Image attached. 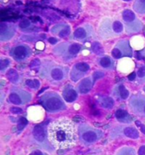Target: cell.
<instances>
[{"label":"cell","mask_w":145,"mask_h":155,"mask_svg":"<svg viewBox=\"0 0 145 155\" xmlns=\"http://www.w3.org/2000/svg\"><path fill=\"white\" fill-rule=\"evenodd\" d=\"M48 40H49V42L51 45H55V44L58 42V39H57V38H55V37H51V38H49Z\"/></svg>","instance_id":"ab89813d"},{"label":"cell","mask_w":145,"mask_h":155,"mask_svg":"<svg viewBox=\"0 0 145 155\" xmlns=\"http://www.w3.org/2000/svg\"><path fill=\"white\" fill-rule=\"evenodd\" d=\"M128 107L131 112L139 117L145 118V97L141 95H133L129 98Z\"/></svg>","instance_id":"5bb4252c"},{"label":"cell","mask_w":145,"mask_h":155,"mask_svg":"<svg viewBox=\"0 0 145 155\" xmlns=\"http://www.w3.org/2000/svg\"><path fill=\"white\" fill-rule=\"evenodd\" d=\"M26 85L27 87H29L30 89H32V90H38L40 86H41V83L39 80L37 79H27L26 80Z\"/></svg>","instance_id":"83f0119b"},{"label":"cell","mask_w":145,"mask_h":155,"mask_svg":"<svg viewBox=\"0 0 145 155\" xmlns=\"http://www.w3.org/2000/svg\"><path fill=\"white\" fill-rule=\"evenodd\" d=\"M122 21L125 30L128 34L138 33L143 28V22L137 17L136 13L131 9H125L123 11Z\"/></svg>","instance_id":"ba28073f"},{"label":"cell","mask_w":145,"mask_h":155,"mask_svg":"<svg viewBox=\"0 0 145 155\" xmlns=\"http://www.w3.org/2000/svg\"><path fill=\"white\" fill-rule=\"evenodd\" d=\"M10 66V61L7 58H1L0 60V73H5L6 70L9 68Z\"/></svg>","instance_id":"f546056e"},{"label":"cell","mask_w":145,"mask_h":155,"mask_svg":"<svg viewBox=\"0 0 145 155\" xmlns=\"http://www.w3.org/2000/svg\"><path fill=\"white\" fill-rule=\"evenodd\" d=\"M124 25L120 21L113 18L104 19L99 28V35L104 40L114 38L123 33Z\"/></svg>","instance_id":"5b68a950"},{"label":"cell","mask_w":145,"mask_h":155,"mask_svg":"<svg viewBox=\"0 0 145 155\" xmlns=\"http://www.w3.org/2000/svg\"><path fill=\"white\" fill-rule=\"evenodd\" d=\"M9 111H10L11 114H20L23 113V110L20 107H11L9 109Z\"/></svg>","instance_id":"836d02e7"},{"label":"cell","mask_w":145,"mask_h":155,"mask_svg":"<svg viewBox=\"0 0 145 155\" xmlns=\"http://www.w3.org/2000/svg\"><path fill=\"white\" fill-rule=\"evenodd\" d=\"M112 94H113L114 98L116 101H124L128 99L129 95H130V91L127 90L122 83H119L114 87Z\"/></svg>","instance_id":"ac0fdd59"},{"label":"cell","mask_w":145,"mask_h":155,"mask_svg":"<svg viewBox=\"0 0 145 155\" xmlns=\"http://www.w3.org/2000/svg\"><path fill=\"white\" fill-rule=\"evenodd\" d=\"M62 97L65 101H66L68 103H72L74 101H76L78 98L77 91L75 90L71 84H67L64 88L63 92H62Z\"/></svg>","instance_id":"ffe728a7"},{"label":"cell","mask_w":145,"mask_h":155,"mask_svg":"<svg viewBox=\"0 0 145 155\" xmlns=\"http://www.w3.org/2000/svg\"><path fill=\"white\" fill-rule=\"evenodd\" d=\"M109 137L111 140L127 138L131 140H137L139 138V132L136 127L130 125H119L110 131Z\"/></svg>","instance_id":"9c48e42d"},{"label":"cell","mask_w":145,"mask_h":155,"mask_svg":"<svg viewBox=\"0 0 145 155\" xmlns=\"http://www.w3.org/2000/svg\"><path fill=\"white\" fill-rule=\"evenodd\" d=\"M32 53L33 51L32 48L25 44H17L13 46L9 51L11 57L18 62H22L29 59L32 56Z\"/></svg>","instance_id":"8fae6325"},{"label":"cell","mask_w":145,"mask_h":155,"mask_svg":"<svg viewBox=\"0 0 145 155\" xmlns=\"http://www.w3.org/2000/svg\"><path fill=\"white\" fill-rule=\"evenodd\" d=\"M97 105L105 110H111L115 106V100L108 96H100L97 98Z\"/></svg>","instance_id":"7402d4cb"},{"label":"cell","mask_w":145,"mask_h":155,"mask_svg":"<svg viewBox=\"0 0 145 155\" xmlns=\"http://www.w3.org/2000/svg\"><path fill=\"white\" fill-rule=\"evenodd\" d=\"M104 76H105V73H104V71H100V70L95 71V72L93 73V84H95L98 80L102 79Z\"/></svg>","instance_id":"1f68e13d"},{"label":"cell","mask_w":145,"mask_h":155,"mask_svg":"<svg viewBox=\"0 0 145 155\" xmlns=\"http://www.w3.org/2000/svg\"><path fill=\"white\" fill-rule=\"evenodd\" d=\"M90 65L87 62H77L72 67L70 72V78L74 83H77L79 80L83 79L87 74L90 72Z\"/></svg>","instance_id":"4fadbf2b"},{"label":"cell","mask_w":145,"mask_h":155,"mask_svg":"<svg viewBox=\"0 0 145 155\" xmlns=\"http://www.w3.org/2000/svg\"><path fill=\"white\" fill-rule=\"evenodd\" d=\"M9 102L13 105L25 106L28 104L32 99L31 93L18 87L11 88L9 95Z\"/></svg>","instance_id":"30bf717a"},{"label":"cell","mask_w":145,"mask_h":155,"mask_svg":"<svg viewBox=\"0 0 145 155\" xmlns=\"http://www.w3.org/2000/svg\"><path fill=\"white\" fill-rule=\"evenodd\" d=\"M48 135L51 144L59 150L71 148L79 139L76 124L65 118L51 122L48 126Z\"/></svg>","instance_id":"6da1fadb"},{"label":"cell","mask_w":145,"mask_h":155,"mask_svg":"<svg viewBox=\"0 0 145 155\" xmlns=\"http://www.w3.org/2000/svg\"><path fill=\"white\" fill-rule=\"evenodd\" d=\"M137 154L138 155H145V145L140 147L139 150L137 152Z\"/></svg>","instance_id":"74e56055"},{"label":"cell","mask_w":145,"mask_h":155,"mask_svg":"<svg viewBox=\"0 0 145 155\" xmlns=\"http://www.w3.org/2000/svg\"><path fill=\"white\" fill-rule=\"evenodd\" d=\"M128 79H129L130 81H133V80L137 79V73H131V74L128 76Z\"/></svg>","instance_id":"f35d334b"},{"label":"cell","mask_w":145,"mask_h":155,"mask_svg":"<svg viewBox=\"0 0 145 155\" xmlns=\"http://www.w3.org/2000/svg\"><path fill=\"white\" fill-rule=\"evenodd\" d=\"M93 85V77H86L82 79L78 84L77 91L81 95H86L91 91Z\"/></svg>","instance_id":"d6986e66"},{"label":"cell","mask_w":145,"mask_h":155,"mask_svg":"<svg viewBox=\"0 0 145 155\" xmlns=\"http://www.w3.org/2000/svg\"><path fill=\"white\" fill-rule=\"evenodd\" d=\"M81 50L82 45L78 43L63 42L55 46L53 49V53L64 61L69 62L77 58Z\"/></svg>","instance_id":"8992f818"},{"label":"cell","mask_w":145,"mask_h":155,"mask_svg":"<svg viewBox=\"0 0 145 155\" xmlns=\"http://www.w3.org/2000/svg\"><path fill=\"white\" fill-rule=\"evenodd\" d=\"M93 36L94 29L90 24H85L81 27H78L73 32V39L82 43L89 41Z\"/></svg>","instance_id":"9a60e30c"},{"label":"cell","mask_w":145,"mask_h":155,"mask_svg":"<svg viewBox=\"0 0 145 155\" xmlns=\"http://www.w3.org/2000/svg\"><path fill=\"white\" fill-rule=\"evenodd\" d=\"M136 124L138 126V127H140V130L145 135V126L143 124H141V122L139 121H136Z\"/></svg>","instance_id":"8d00e7d4"},{"label":"cell","mask_w":145,"mask_h":155,"mask_svg":"<svg viewBox=\"0 0 145 155\" xmlns=\"http://www.w3.org/2000/svg\"><path fill=\"white\" fill-rule=\"evenodd\" d=\"M79 141L84 146L88 147L93 145L103 139L104 133L102 130L93 127L88 124H79L77 126Z\"/></svg>","instance_id":"277c9868"},{"label":"cell","mask_w":145,"mask_h":155,"mask_svg":"<svg viewBox=\"0 0 145 155\" xmlns=\"http://www.w3.org/2000/svg\"><path fill=\"white\" fill-rule=\"evenodd\" d=\"M16 26L14 23L2 22L0 24V41L7 42L13 38L16 33Z\"/></svg>","instance_id":"2e32d148"},{"label":"cell","mask_w":145,"mask_h":155,"mask_svg":"<svg viewBox=\"0 0 145 155\" xmlns=\"http://www.w3.org/2000/svg\"><path fill=\"white\" fill-rule=\"evenodd\" d=\"M137 80L139 84H145V65L137 71Z\"/></svg>","instance_id":"f1b7e54d"},{"label":"cell","mask_w":145,"mask_h":155,"mask_svg":"<svg viewBox=\"0 0 145 155\" xmlns=\"http://www.w3.org/2000/svg\"><path fill=\"white\" fill-rule=\"evenodd\" d=\"M3 102H4V93L1 92V106L3 105Z\"/></svg>","instance_id":"60d3db41"},{"label":"cell","mask_w":145,"mask_h":155,"mask_svg":"<svg viewBox=\"0 0 145 155\" xmlns=\"http://www.w3.org/2000/svg\"><path fill=\"white\" fill-rule=\"evenodd\" d=\"M91 50L93 51V53H94L97 55H104V50L103 48L102 45L100 44L99 42L95 41L93 42L91 45Z\"/></svg>","instance_id":"484cf974"},{"label":"cell","mask_w":145,"mask_h":155,"mask_svg":"<svg viewBox=\"0 0 145 155\" xmlns=\"http://www.w3.org/2000/svg\"><path fill=\"white\" fill-rule=\"evenodd\" d=\"M121 1H123V2H127V3H128V2H131L132 0H121Z\"/></svg>","instance_id":"b9f144b4"},{"label":"cell","mask_w":145,"mask_h":155,"mask_svg":"<svg viewBox=\"0 0 145 155\" xmlns=\"http://www.w3.org/2000/svg\"><path fill=\"white\" fill-rule=\"evenodd\" d=\"M70 71L68 67L62 66L53 61L44 60L42 62L39 74L43 78L55 85H59L68 78Z\"/></svg>","instance_id":"7a4b0ae2"},{"label":"cell","mask_w":145,"mask_h":155,"mask_svg":"<svg viewBox=\"0 0 145 155\" xmlns=\"http://www.w3.org/2000/svg\"><path fill=\"white\" fill-rule=\"evenodd\" d=\"M111 55L114 59H121L123 57L131 58L133 55V50L131 49L128 40H120L114 46L111 51Z\"/></svg>","instance_id":"7c38bea8"},{"label":"cell","mask_w":145,"mask_h":155,"mask_svg":"<svg viewBox=\"0 0 145 155\" xmlns=\"http://www.w3.org/2000/svg\"><path fill=\"white\" fill-rule=\"evenodd\" d=\"M98 63L102 68L108 70V71H114L115 69V59L109 55H103L98 60Z\"/></svg>","instance_id":"44dd1931"},{"label":"cell","mask_w":145,"mask_h":155,"mask_svg":"<svg viewBox=\"0 0 145 155\" xmlns=\"http://www.w3.org/2000/svg\"><path fill=\"white\" fill-rule=\"evenodd\" d=\"M48 126L49 125L46 123L40 124L34 126L32 133V140L34 144L52 153L55 152L56 148L49 141L48 135Z\"/></svg>","instance_id":"52a82bcc"},{"label":"cell","mask_w":145,"mask_h":155,"mask_svg":"<svg viewBox=\"0 0 145 155\" xmlns=\"http://www.w3.org/2000/svg\"><path fill=\"white\" fill-rule=\"evenodd\" d=\"M29 155H48V154H47L46 153H44V152H43V151L36 149V150L32 151V153H30Z\"/></svg>","instance_id":"d590c367"},{"label":"cell","mask_w":145,"mask_h":155,"mask_svg":"<svg viewBox=\"0 0 145 155\" xmlns=\"http://www.w3.org/2000/svg\"><path fill=\"white\" fill-rule=\"evenodd\" d=\"M19 124H18V129L19 130H22L23 128L25 127L27 124V120L25 119V118H19L18 119Z\"/></svg>","instance_id":"d6a6232c"},{"label":"cell","mask_w":145,"mask_h":155,"mask_svg":"<svg viewBox=\"0 0 145 155\" xmlns=\"http://www.w3.org/2000/svg\"><path fill=\"white\" fill-rule=\"evenodd\" d=\"M6 75H7V78L9 81L14 84H19L21 82V78L15 69H9L6 73Z\"/></svg>","instance_id":"cb8c5ba5"},{"label":"cell","mask_w":145,"mask_h":155,"mask_svg":"<svg viewBox=\"0 0 145 155\" xmlns=\"http://www.w3.org/2000/svg\"><path fill=\"white\" fill-rule=\"evenodd\" d=\"M41 64L42 62L38 59L34 60L32 63H31V68H36V67H40V66H41Z\"/></svg>","instance_id":"e575fe53"},{"label":"cell","mask_w":145,"mask_h":155,"mask_svg":"<svg viewBox=\"0 0 145 155\" xmlns=\"http://www.w3.org/2000/svg\"><path fill=\"white\" fill-rule=\"evenodd\" d=\"M115 155H137L136 151L131 147H122L116 152Z\"/></svg>","instance_id":"4316f807"},{"label":"cell","mask_w":145,"mask_h":155,"mask_svg":"<svg viewBox=\"0 0 145 155\" xmlns=\"http://www.w3.org/2000/svg\"><path fill=\"white\" fill-rule=\"evenodd\" d=\"M32 24L30 20L28 19H23L19 23V28L21 29V31H27V29L32 28Z\"/></svg>","instance_id":"4dcf8cb0"},{"label":"cell","mask_w":145,"mask_h":155,"mask_svg":"<svg viewBox=\"0 0 145 155\" xmlns=\"http://www.w3.org/2000/svg\"><path fill=\"white\" fill-rule=\"evenodd\" d=\"M132 8L137 14L145 15V0H135Z\"/></svg>","instance_id":"d4e9b609"},{"label":"cell","mask_w":145,"mask_h":155,"mask_svg":"<svg viewBox=\"0 0 145 155\" xmlns=\"http://www.w3.org/2000/svg\"><path fill=\"white\" fill-rule=\"evenodd\" d=\"M50 32L55 36L64 38H67L71 34V26L66 23H59L51 28Z\"/></svg>","instance_id":"e0dca14e"},{"label":"cell","mask_w":145,"mask_h":155,"mask_svg":"<svg viewBox=\"0 0 145 155\" xmlns=\"http://www.w3.org/2000/svg\"><path fill=\"white\" fill-rule=\"evenodd\" d=\"M144 92H145V86H144Z\"/></svg>","instance_id":"7bdbcfd3"},{"label":"cell","mask_w":145,"mask_h":155,"mask_svg":"<svg viewBox=\"0 0 145 155\" xmlns=\"http://www.w3.org/2000/svg\"><path fill=\"white\" fill-rule=\"evenodd\" d=\"M38 101L49 114H58L67 109V106L63 97L52 91L45 92L39 98Z\"/></svg>","instance_id":"3957f363"},{"label":"cell","mask_w":145,"mask_h":155,"mask_svg":"<svg viewBox=\"0 0 145 155\" xmlns=\"http://www.w3.org/2000/svg\"><path fill=\"white\" fill-rule=\"evenodd\" d=\"M115 117L117 121L121 124H131L132 122V117L128 112L124 109H118L115 111Z\"/></svg>","instance_id":"603a6c76"}]
</instances>
